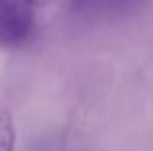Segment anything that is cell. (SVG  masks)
<instances>
[{"label": "cell", "mask_w": 153, "mask_h": 151, "mask_svg": "<svg viewBox=\"0 0 153 151\" xmlns=\"http://www.w3.org/2000/svg\"><path fill=\"white\" fill-rule=\"evenodd\" d=\"M35 29V10L31 0H2L0 35L6 47L27 43Z\"/></svg>", "instance_id": "6da1fadb"}, {"label": "cell", "mask_w": 153, "mask_h": 151, "mask_svg": "<svg viewBox=\"0 0 153 151\" xmlns=\"http://www.w3.org/2000/svg\"><path fill=\"white\" fill-rule=\"evenodd\" d=\"M143 0H74V10L82 18L107 19L134 10Z\"/></svg>", "instance_id": "7a4b0ae2"}]
</instances>
